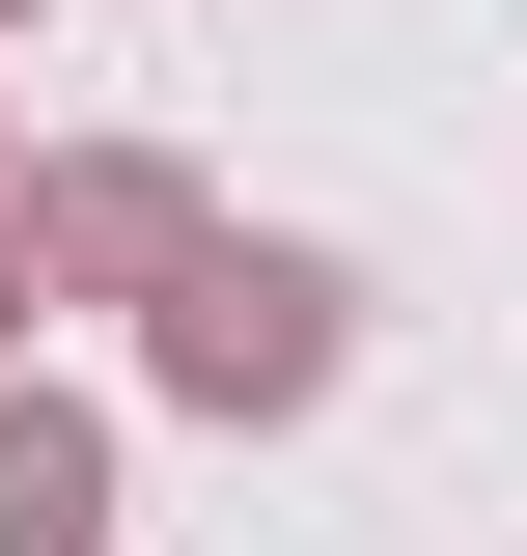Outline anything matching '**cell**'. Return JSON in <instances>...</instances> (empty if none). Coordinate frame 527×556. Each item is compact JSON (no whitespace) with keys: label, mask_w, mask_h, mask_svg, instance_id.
<instances>
[{"label":"cell","mask_w":527,"mask_h":556,"mask_svg":"<svg viewBox=\"0 0 527 556\" xmlns=\"http://www.w3.org/2000/svg\"><path fill=\"white\" fill-rule=\"evenodd\" d=\"M333 362H361V278H333L306 223H222V251L139 306V390L222 417V445H250V417H333Z\"/></svg>","instance_id":"obj_1"},{"label":"cell","mask_w":527,"mask_h":556,"mask_svg":"<svg viewBox=\"0 0 527 556\" xmlns=\"http://www.w3.org/2000/svg\"><path fill=\"white\" fill-rule=\"evenodd\" d=\"M28 195H56V278H83V306H167V278L222 251V195L167 167V139H56Z\"/></svg>","instance_id":"obj_2"},{"label":"cell","mask_w":527,"mask_h":556,"mask_svg":"<svg viewBox=\"0 0 527 556\" xmlns=\"http://www.w3.org/2000/svg\"><path fill=\"white\" fill-rule=\"evenodd\" d=\"M0 556H112V417L0 362Z\"/></svg>","instance_id":"obj_3"},{"label":"cell","mask_w":527,"mask_h":556,"mask_svg":"<svg viewBox=\"0 0 527 556\" xmlns=\"http://www.w3.org/2000/svg\"><path fill=\"white\" fill-rule=\"evenodd\" d=\"M56 306H83V278H56V195H28V167H0V362L56 334Z\"/></svg>","instance_id":"obj_4"},{"label":"cell","mask_w":527,"mask_h":556,"mask_svg":"<svg viewBox=\"0 0 527 556\" xmlns=\"http://www.w3.org/2000/svg\"><path fill=\"white\" fill-rule=\"evenodd\" d=\"M0 28H56V0H0Z\"/></svg>","instance_id":"obj_5"},{"label":"cell","mask_w":527,"mask_h":556,"mask_svg":"<svg viewBox=\"0 0 527 556\" xmlns=\"http://www.w3.org/2000/svg\"><path fill=\"white\" fill-rule=\"evenodd\" d=\"M0 167H28V112H0Z\"/></svg>","instance_id":"obj_6"}]
</instances>
